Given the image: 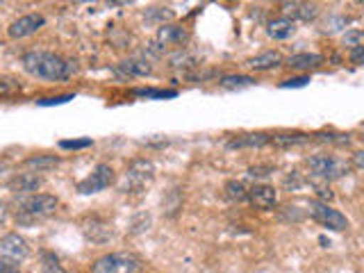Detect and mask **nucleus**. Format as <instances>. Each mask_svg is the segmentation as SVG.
Listing matches in <instances>:
<instances>
[{
    "mask_svg": "<svg viewBox=\"0 0 364 273\" xmlns=\"http://www.w3.org/2000/svg\"><path fill=\"white\" fill-rule=\"evenodd\" d=\"M21 64L26 73L39 80H48V82H62V80H68L75 71V66L64 60L62 55H55L48 50H30L21 57Z\"/></svg>",
    "mask_w": 364,
    "mask_h": 273,
    "instance_id": "obj_1",
    "label": "nucleus"
},
{
    "mask_svg": "<svg viewBox=\"0 0 364 273\" xmlns=\"http://www.w3.org/2000/svg\"><path fill=\"white\" fill-rule=\"evenodd\" d=\"M60 208V200L50 193H30L28 198H23L16 208V221L23 223H34V221H43L53 216Z\"/></svg>",
    "mask_w": 364,
    "mask_h": 273,
    "instance_id": "obj_2",
    "label": "nucleus"
},
{
    "mask_svg": "<svg viewBox=\"0 0 364 273\" xmlns=\"http://www.w3.org/2000/svg\"><path fill=\"white\" fill-rule=\"evenodd\" d=\"M307 168L312 171V178H318V180H339L350 173V164L346 159H341L337 155H328V153H318V155H312L307 159Z\"/></svg>",
    "mask_w": 364,
    "mask_h": 273,
    "instance_id": "obj_3",
    "label": "nucleus"
},
{
    "mask_svg": "<svg viewBox=\"0 0 364 273\" xmlns=\"http://www.w3.org/2000/svg\"><path fill=\"white\" fill-rule=\"evenodd\" d=\"M153 180H155V164L151 159H134L125 168V173L119 182V189L123 193H136L151 185Z\"/></svg>",
    "mask_w": 364,
    "mask_h": 273,
    "instance_id": "obj_4",
    "label": "nucleus"
},
{
    "mask_svg": "<svg viewBox=\"0 0 364 273\" xmlns=\"http://www.w3.org/2000/svg\"><path fill=\"white\" fill-rule=\"evenodd\" d=\"M141 262L130 253H107L94 262L91 273H139Z\"/></svg>",
    "mask_w": 364,
    "mask_h": 273,
    "instance_id": "obj_5",
    "label": "nucleus"
},
{
    "mask_svg": "<svg viewBox=\"0 0 364 273\" xmlns=\"http://www.w3.org/2000/svg\"><path fill=\"white\" fill-rule=\"evenodd\" d=\"M307 214L312 216V219L316 223H321L323 228H328V230H348V219L344 214H341L339 210L330 208L328 203L323 200H310L307 203Z\"/></svg>",
    "mask_w": 364,
    "mask_h": 273,
    "instance_id": "obj_6",
    "label": "nucleus"
},
{
    "mask_svg": "<svg viewBox=\"0 0 364 273\" xmlns=\"http://www.w3.org/2000/svg\"><path fill=\"white\" fill-rule=\"evenodd\" d=\"M114 180H117V176H114V168L109 164H98L85 180L77 182V191L82 193V196L98 193L102 189H107L109 185H114Z\"/></svg>",
    "mask_w": 364,
    "mask_h": 273,
    "instance_id": "obj_7",
    "label": "nucleus"
},
{
    "mask_svg": "<svg viewBox=\"0 0 364 273\" xmlns=\"http://www.w3.org/2000/svg\"><path fill=\"white\" fill-rule=\"evenodd\" d=\"M43 26H46V18L41 14H26L16 21H11L7 34H9V39H26V37H32V34H37Z\"/></svg>",
    "mask_w": 364,
    "mask_h": 273,
    "instance_id": "obj_8",
    "label": "nucleus"
},
{
    "mask_svg": "<svg viewBox=\"0 0 364 273\" xmlns=\"http://www.w3.org/2000/svg\"><path fill=\"white\" fill-rule=\"evenodd\" d=\"M0 253L14 262H23L30 257V246L18 232H7L0 237Z\"/></svg>",
    "mask_w": 364,
    "mask_h": 273,
    "instance_id": "obj_9",
    "label": "nucleus"
},
{
    "mask_svg": "<svg viewBox=\"0 0 364 273\" xmlns=\"http://www.w3.org/2000/svg\"><path fill=\"white\" fill-rule=\"evenodd\" d=\"M246 198L250 200V205H253L255 210L269 212L278 205V191L271 185H255V187L248 189Z\"/></svg>",
    "mask_w": 364,
    "mask_h": 273,
    "instance_id": "obj_10",
    "label": "nucleus"
},
{
    "mask_svg": "<svg viewBox=\"0 0 364 273\" xmlns=\"http://www.w3.org/2000/svg\"><path fill=\"white\" fill-rule=\"evenodd\" d=\"M189 39V32L180 26H162L155 37V46L159 50H164L166 46H182Z\"/></svg>",
    "mask_w": 364,
    "mask_h": 273,
    "instance_id": "obj_11",
    "label": "nucleus"
},
{
    "mask_svg": "<svg viewBox=\"0 0 364 273\" xmlns=\"http://www.w3.org/2000/svg\"><path fill=\"white\" fill-rule=\"evenodd\" d=\"M271 144V134L269 132H248V134H239L235 139L228 141L230 151H239V148H262Z\"/></svg>",
    "mask_w": 364,
    "mask_h": 273,
    "instance_id": "obj_12",
    "label": "nucleus"
},
{
    "mask_svg": "<svg viewBox=\"0 0 364 273\" xmlns=\"http://www.w3.org/2000/svg\"><path fill=\"white\" fill-rule=\"evenodd\" d=\"M153 66L148 60H123L121 64H117V73L121 77H144V75H151Z\"/></svg>",
    "mask_w": 364,
    "mask_h": 273,
    "instance_id": "obj_13",
    "label": "nucleus"
},
{
    "mask_svg": "<svg viewBox=\"0 0 364 273\" xmlns=\"http://www.w3.org/2000/svg\"><path fill=\"white\" fill-rule=\"evenodd\" d=\"M43 185V180L37 173H21L16 178H11L9 189L14 193H37Z\"/></svg>",
    "mask_w": 364,
    "mask_h": 273,
    "instance_id": "obj_14",
    "label": "nucleus"
},
{
    "mask_svg": "<svg viewBox=\"0 0 364 273\" xmlns=\"http://www.w3.org/2000/svg\"><path fill=\"white\" fill-rule=\"evenodd\" d=\"M323 64V55H316V53H299V55H291L287 64L291 71H310V68H316Z\"/></svg>",
    "mask_w": 364,
    "mask_h": 273,
    "instance_id": "obj_15",
    "label": "nucleus"
},
{
    "mask_svg": "<svg viewBox=\"0 0 364 273\" xmlns=\"http://www.w3.org/2000/svg\"><path fill=\"white\" fill-rule=\"evenodd\" d=\"M246 66L253 68V71H271V68L282 66V55L278 50L262 53L257 57H250V60L246 62Z\"/></svg>",
    "mask_w": 364,
    "mask_h": 273,
    "instance_id": "obj_16",
    "label": "nucleus"
},
{
    "mask_svg": "<svg viewBox=\"0 0 364 273\" xmlns=\"http://www.w3.org/2000/svg\"><path fill=\"white\" fill-rule=\"evenodd\" d=\"M284 14L287 18H301V21H312L318 16V7L314 3H299V0H291L289 5H284Z\"/></svg>",
    "mask_w": 364,
    "mask_h": 273,
    "instance_id": "obj_17",
    "label": "nucleus"
},
{
    "mask_svg": "<svg viewBox=\"0 0 364 273\" xmlns=\"http://www.w3.org/2000/svg\"><path fill=\"white\" fill-rule=\"evenodd\" d=\"M267 32H269V37H271V39L284 41V39H289L291 34L296 32V26H294V21H291V18H287V16H280V18H273V21H269Z\"/></svg>",
    "mask_w": 364,
    "mask_h": 273,
    "instance_id": "obj_18",
    "label": "nucleus"
},
{
    "mask_svg": "<svg viewBox=\"0 0 364 273\" xmlns=\"http://www.w3.org/2000/svg\"><path fill=\"white\" fill-rule=\"evenodd\" d=\"M310 141V134L303 132H284V134H271V144H276L280 148H289V146H303Z\"/></svg>",
    "mask_w": 364,
    "mask_h": 273,
    "instance_id": "obj_19",
    "label": "nucleus"
},
{
    "mask_svg": "<svg viewBox=\"0 0 364 273\" xmlns=\"http://www.w3.org/2000/svg\"><path fill=\"white\" fill-rule=\"evenodd\" d=\"M28 168H34L39 173V171H48V168H55L57 164H60V157H55V155H32L28 157L26 162Z\"/></svg>",
    "mask_w": 364,
    "mask_h": 273,
    "instance_id": "obj_20",
    "label": "nucleus"
},
{
    "mask_svg": "<svg viewBox=\"0 0 364 273\" xmlns=\"http://www.w3.org/2000/svg\"><path fill=\"white\" fill-rule=\"evenodd\" d=\"M39 259H41V273H66L60 257H57L55 253H50V250H41Z\"/></svg>",
    "mask_w": 364,
    "mask_h": 273,
    "instance_id": "obj_21",
    "label": "nucleus"
},
{
    "mask_svg": "<svg viewBox=\"0 0 364 273\" xmlns=\"http://www.w3.org/2000/svg\"><path fill=\"white\" fill-rule=\"evenodd\" d=\"M132 96L136 98H176L178 91L176 89H153V87H144V89H132Z\"/></svg>",
    "mask_w": 364,
    "mask_h": 273,
    "instance_id": "obj_22",
    "label": "nucleus"
},
{
    "mask_svg": "<svg viewBox=\"0 0 364 273\" xmlns=\"http://www.w3.org/2000/svg\"><path fill=\"white\" fill-rule=\"evenodd\" d=\"M225 198L228 200H232V203H242V200H246V193H248V189H246V185L242 180H230V182H225Z\"/></svg>",
    "mask_w": 364,
    "mask_h": 273,
    "instance_id": "obj_23",
    "label": "nucleus"
},
{
    "mask_svg": "<svg viewBox=\"0 0 364 273\" xmlns=\"http://www.w3.org/2000/svg\"><path fill=\"white\" fill-rule=\"evenodd\" d=\"M219 85L223 89H244V87L255 85V77H250V75H223L219 80Z\"/></svg>",
    "mask_w": 364,
    "mask_h": 273,
    "instance_id": "obj_24",
    "label": "nucleus"
},
{
    "mask_svg": "<svg viewBox=\"0 0 364 273\" xmlns=\"http://www.w3.org/2000/svg\"><path fill=\"white\" fill-rule=\"evenodd\" d=\"M21 94V85L16 80H9V77H0V98H9V96H16Z\"/></svg>",
    "mask_w": 364,
    "mask_h": 273,
    "instance_id": "obj_25",
    "label": "nucleus"
},
{
    "mask_svg": "<svg viewBox=\"0 0 364 273\" xmlns=\"http://www.w3.org/2000/svg\"><path fill=\"white\" fill-rule=\"evenodd\" d=\"M318 141H330V144H339V146H348L350 144V134H314Z\"/></svg>",
    "mask_w": 364,
    "mask_h": 273,
    "instance_id": "obj_26",
    "label": "nucleus"
},
{
    "mask_svg": "<svg viewBox=\"0 0 364 273\" xmlns=\"http://www.w3.org/2000/svg\"><path fill=\"white\" fill-rule=\"evenodd\" d=\"M314 189H316L318 198H321L323 203H326V200H333V198H335V193L330 191V187H328V182H326V180H318V178H314Z\"/></svg>",
    "mask_w": 364,
    "mask_h": 273,
    "instance_id": "obj_27",
    "label": "nucleus"
},
{
    "mask_svg": "<svg viewBox=\"0 0 364 273\" xmlns=\"http://www.w3.org/2000/svg\"><path fill=\"white\" fill-rule=\"evenodd\" d=\"M362 32L360 30H350V32H346L344 34V39H341V41H344V46H346V48H355V46H362Z\"/></svg>",
    "mask_w": 364,
    "mask_h": 273,
    "instance_id": "obj_28",
    "label": "nucleus"
},
{
    "mask_svg": "<svg viewBox=\"0 0 364 273\" xmlns=\"http://www.w3.org/2000/svg\"><path fill=\"white\" fill-rule=\"evenodd\" d=\"M0 273H23V271L18 269V262L3 255V257H0Z\"/></svg>",
    "mask_w": 364,
    "mask_h": 273,
    "instance_id": "obj_29",
    "label": "nucleus"
},
{
    "mask_svg": "<svg viewBox=\"0 0 364 273\" xmlns=\"http://www.w3.org/2000/svg\"><path fill=\"white\" fill-rule=\"evenodd\" d=\"M94 141L91 139H73V141H60V146L62 148H66V151H77V148H87V146H91Z\"/></svg>",
    "mask_w": 364,
    "mask_h": 273,
    "instance_id": "obj_30",
    "label": "nucleus"
},
{
    "mask_svg": "<svg viewBox=\"0 0 364 273\" xmlns=\"http://www.w3.org/2000/svg\"><path fill=\"white\" fill-rule=\"evenodd\" d=\"M307 82H310V77L301 75V77H291V80H284V82H282L280 87H282V89H287V87H305Z\"/></svg>",
    "mask_w": 364,
    "mask_h": 273,
    "instance_id": "obj_31",
    "label": "nucleus"
},
{
    "mask_svg": "<svg viewBox=\"0 0 364 273\" xmlns=\"http://www.w3.org/2000/svg\"><path fill=\"white\" fill-rule=\"evenodd\" d=\"M68 100H73L71 94H66V96H57V98H43L39 100V105H60V102H68Z\"/></svg>",
    "mask_w": 364,
    "mask_h": 273,
    "instance_id": "obj_32",
    "label": "nucleus"
},
{
    "mask_svg": "<svg viewBox=\"0 0 364 273\" xmlns=\"http://www.w3.org/2000/svg\"><path fill=\"white\" fill-rule=\"evenodd\" d=\"M362 55H364V46H355V48H350V62L360 66L362 64Z\"/></svg>",
    "mask_w": 364,
    "mask_h": 273,
    "instance_id": "obj_33",
    "label": "nucleus"
},
{
    "mask_svg": "<svg viewBox=\"0 0 364 273\" xmlns=\"http://www.w3.org/2000/svg\"><path fill=\"white\" fill-rule=\"evenodd\" d=\"M353 164H355V168H362L364 166V153L358 151L355 155H353Z\"/></svg>",
    "mask_w": 364,
    "mask_h": 273,
    "instance_id": "obj_34",
    "label": "nucleus"
},
{
    "mask_svg": "<svg viewBox=\"0 0 364 273\" xmlns=\"http://www.w3.org/2000/svg\"><path fill=\"white\" fill-rule=\"evenodd\" d=\"M7 216H9V212H7V205L0 200V223H5L7 221Z\"/></svg>",
    "mask_w": 364,
    "mask_h": 273,
    "instance_id": "obj_35",
    "label": "nucleus"
},
{
    "mask_svg": "<svg viewBox=\"0 0 364 273\" xmlns=\"http://www.w3.org/2000/svg\"><path fill=\"white\" fill-rule=\"evenodd\" d=\"M75 5H89V3H96V0H71Z\"/></svg>",
    "mask_w": 364,
    "mask_h": 273,
    "instance_id": "obj_36",
    "label": "nucleus"
},
{
    "mask_svg": "<svg viewBox=\"0 0 364 273\" xmlns=\"http://www.w3.org/2000/svg\"><path fill=\"white\" fill-rule=\"evenodd\" d=\"M273 3H287V0H273Z\"/></svg>",
    "mask_w": 364,
    "mask_h": 273,
    "instance_id": "obj_37",
    "label": "nucleus"
},
{
    "mask_svg": "<svg viewBox=\"0 0 364 273\" xmlns=\"http://www.w3.org/2000/svg\"><path fill=\"white\" fill-rule=\"evenodd\" d=\"M355 3H358V5H362V0H355Z\"/></svg>",
    "mask_w": 364,
    "mask_h": 273,
    "instance_id": "obj_38",
    "label": "nucleus"
}]
</instances>
